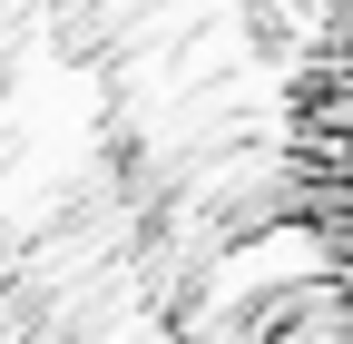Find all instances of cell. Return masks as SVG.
I'll use <instances>...</instances> for the list:
<instances>
[{"label":"cell","mask_w":353,"mask_h":344,"mask_svg":"<svg viewBox=\"0 0 353 344\" xmlns=\"http://www.w3.org/2000/svg\"><path fill=\"white\" fill-rule=\"evenodd\" d=\"M314 217H324V266H334V305H343V344H353V0H334V50L314 79Z\"/></svg>","instance_id":"cell-1"}]
</instances>
